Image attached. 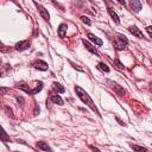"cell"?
<instances>
[{
  "mask_svg": "<svg viewBox=\"0 0 152 152\" xmlns=\"http://www.w3.org/2000/svg\"><path fill=\"white\" fill-rule=\"evenodd\" d=\"M75 91H76V95L78 96V99L80 100H82V102H84L93 112H95L99 116H101V114H100V112H99V109H97V107L95 106V103H94V101L91 100V97L88 95V93L84 90V89H82L80 86H75Z\"/></svg>",
  "mask_w": 152,
  "mask_h": 152,
  "instance_id": "1",
  "label": "cell"
},
{
  "mask_svg": "<svg viewBox=\"0 0 152 152\" xmlns=\"http://www.w3.org/2000/svg\"><path fill=\"white\" fill-rule=\"evenodd\" d=\"M17 87H18L19 89L24 90L25 93H27L28 95H34V94H37L38 91L42 90V88H43V83H42V82H38V84H37V87H36L34 89H31L25 82H19V83H17Z\"/></svg>",
  "mask_w": 152,
  "mask_h": 152,
  "instance_id": "2",
  "label": "cell"
},
{
  "mask_svg": "<svg viewBox=\"0 0 152 152\" xmlns=\"http://www.w3.org/2000/svg\"><path fill=\"white\" fill-rule=\"evenodd\" d=\"M128 45V39L126 36L124 34H116V38L114 39V48L118 50V51H121L124 50L126 46Z\"/></svg>",
  "mask_w": 152,
  "mask_h": 152,
  "instance_id": "3",
  "label": "cell"
},
{
  "mask_svg": "<svg viewBox=\"0 0 152 152\" xmlns=\"http://www.w3.org/2000/svg\"><path fill=\"white\" fill-rule=\"evenodd\" d=\"M33 4L37 6V8H38V11H39L40 15L43 17V19H44V20H46V21H49V20H50V14H49L48 10H46L45 7H43L40 4H38V2H33Z\"/></svg>",
  "mask_w": 152,
  "mask_h": 152,
  "instance_id": "4",
  "label": "cell"
},
{
  "mask_svg": "<svg viewBox=\"0 0 152 152\" xmlns=\"http://www.w3.org/2000/svg\"><path fill=\"white\" fill-rule=\"evenodd\" d=\"M14 48L18 51H24V50H26V49L30 48V40H21L19 43H17Z\"/></svg>",
  "mask_w": 152,
  "mask_h": 152,
  "instance_id": "5",
  "label": "cell"
},
{
  "mask_svg": "<svg viewBox=\"0 0 152 152\" xmlns=\"http://www.w3.org/2000/svg\"><path fill=\"white\" fill-rule=\"evenodd\" d=\"M33 66H34L36 69H38V70H42V71L48 70V63L44 62V61H42V59L36 61V62L33 63Z\"/></svg>",
  "mask_w": 152,
  "mask_h": 152,
  "instance_id": "6",
  "label": "cell"
},
{
  "mask_svg": "<svg viewBox=\"0 0 152 152\" xmlns=\"http://www.w3.org/2000/svg\"><path fill=\"white\" fill-rule=\"evenodd\" d=\"M128 31H129L133 36H135V37H138V38H141V39L145 38L144 34H142V32L140 31V28H138L137 26H129V27H128Z\"/></svg>",
  "mask_w": 152,
  "mask_h": 152,
  "instance_id": "7",
  "label": "cell"
},
{
  "mask_svg": "<svg viewBox=\"0 0 152 152\" xmlns=\"http://www.w3.org/2000/svg\"><path fill=\"white\" fill-rule=\"evenodd\" d=\"M109 84H110V87L116 91V94L118 95H124L126 91H125V89L121 87V86H119L118 83H115V82H109Z\"/></svg>",
  "mask_w": 152,
  "mask_h": 152,
  "instance_id": "8",
  "label": "cell"
},
{
  "mask_svg": "<svg viewBox=\"0 0 152 152\" xmlns=\"http://www.w3.org/2000/svg\"><path fill=\"white\" fill-rule=\"evenodd\" d=\"M87 37H88L93 43H95V44H96V45H99V46H101V45L103 44V42H102L100 38H97L95 34H93V33H90V32H88V33H87Z\"/></svg>",
  "mask_w": 152,
  "mask_h": 152,
  "instance_id": "9",
  "label": "cell"
},
{
  "mask_svg": "<svg viewBox=\"0 0 152 152\" xmlns=\"http://www.w3.org/2000/svg\"><path fill=\"white\" fill-rule=\"evenodd\" d=\"M82 43H83V45L86 46V49H87L89 52H91V53H94V55L99 56V52H97V50H96V49H95V48H94L91 44H89V43H88L86 39H83V40H82Z\"/></svg>",
  "mask_w": 152,
  "mask_h": 152,
  "instance_id": "10",
  "label": "cell"
},
{
  "mask_svg": "<svg viewBox=\"0 0 152 152\" xmlns=\"http://www.w3.org/2000/svg\"><path fill=\"white\" fill-rule=\"evenodd\" d=\"M37 147L38 148H40V150H43V151H46V152H52V148L48 145V142H44V141H38L37 144Z\"/></svg>",
  "mask_w": 152,
  "mask_h": 152,
  "instance_id": "11",
  "label": "cell"
},
{
  "mask_svg": "<svg viewBox=\"0 0 152 152\" xmlns=\"http://www.w3.org/2000/svg\"><path fill=\"white\" fill-rule=\"evenodd\" d=\"M66 28H68L66 24H61L59 25V27H58V36H59V38H64L65 37Z\"/></svg>",
  "mask_w": 152,
  "mask_h": 152,
  "instance_id": "12",
  "label": "cell"
},
{
  "mask_svg": "<svg viewBox=\"0 0 152 152\" xmlns=\"http://www.w3.org/2000/svg\"><path fill=\"white\" fill-rule=\"evenodd\" d=\"M0 140L1 141H4V142H8L10 141V137H8V134L6 133V131L0 126Z\"/></svg>",
  "mask_w": 152,
  "mask_h": 152,
  "instance_id": "13",
  "label": "cell"
},
{
  "mask_svg": "<svg viewBox=\"0 0 152 152\" xmlns=\"http://www.w3.org/2000/svg\"><path fill=\"white\" fill-rule=\"evenodd\" d=\"M129 4H131V7H132L135 12H139V11L141 10V7H142L141 2H140V1H138V0H133V1H131Z\"/></svg>",
  "mask_w": 152,
  "mask_h": 152,
  "instance_id": "14",
  "label": "cell"
},
{
  "mask_svg": "<svg viewBox=\"0 0 152 152\" xmlns=\"http://www.w3.org/2000/svg\"><path fill=\"white\" fill-rule=\"evenodd\" d=\"M50 100H51L53 103H57V104H61V106L64 103V101L62 100V97H61L59 95H51Z\"/></svg>",
  "mask_w": 152,
  "mask_h": 152,
  "instance_id": "15",
  "label": "cell"
},
{
  "mask_svg": "<svg viewBox=\"0 0 152 152\" xmlns=\"http://www.w3.org/2000/svg\"><path fill=\"white\" fill-rule=\"evenodd\" d=\"M108 13H109V15L112 17V19H113V20H114V21H115L116 24H119V23H120L119 15H118V14H116V13H115V12H114V11H113L112 8H108Z\"/></svg>",
  "mask_w": 152,
  "mask_h": 152,
  "instance_id": "16",
  "label": "cell"
},
{
  "mask_svg": "<svg viewBox=\"0 0 152 152\" xmlns=\"http://www.w3.org/2000/svg\"><path fill=\"white\" fill-rule=\"evenodd\" d=\"M131 147L135 151V152H147V148L144 146H139V145H131Z\"/></svg>",
  "mask_w": 152,
  "mask_h": 152,
  "instance_id": "17",
  "label": "cell"
},
{
  "mask_svg": "<svg viewBox=\"0 0 152 152\" xmlns=\"http://www.w3.org/2000/svg\"><path fill=\"white\" fill-rule=\"evenodd\" d=\"M97 68H99L100 70L104 71V72H109V68H108V66H107V64H104L103 62H100V63L97 64Z\"/></svg>",
  "mask_w": 152,
  "mask_h": 152,
  "instance_id": "18",
  "label": "cell"
},
{
  "mask_svg": "<svg viewBox=\"0 0 152 152\" xmlns=\"http://www.w3.org/2000/svg\"><path fill=\"white\" fill-rule=\"evenodd\" d=\"M52 86H53V88H55L57 91H59V93H64V91H65V88L62 87V84H59V83H57V82H55Z\"/></svg>",
  "mask_w": 152,
  "mask_h": 152,
  "instance_id": "19",
  "label": "cell"
},
{
  "mask_svg": "<svg viewBox=\"0 0 152 152\" xmlns=\"http://www.w3.org/2000/svg\"><path fill=\"white\" fill-rule=\"evenodd\" d=\"M8 91H10V88H7V87H0V95H5Z\"/></svg>",
  "mask_w": 152,
  "mask_h": 152,
  "instance_id": "20",
  "label": "cell"
},
{
  "mask_svg": "<svg viewBox=\"0 0 152 152\" xmlns=\"http://www.w3.org/2000/svg\"><path fill=\"white\" fill-rule=\"evenodd\" d=\"M81 20H82L84 24H87L88 26L90 25V20H89V18H88V17H86V15H82V17H81Z\"/></svg>",
  "mask_w": 152,
  "mask_h": 152,
  "instance_id": "21",
  "label": "cell"
},
{
  "mask_svg": "<svg viewBox=\"0 0 152 152\" xmlns=\"http://www.w3.org/2000/svg\"><path fill=\"white\" fill-rule=\"evenodd\" d=\"M114 63L118 65V68H119V69H124V65L120 63V61H119V59H115V61H114Z\"/></svg>",
  "mask_w": 152,
  "mask_h": 152,
  "instance_id": "22",
  "label": "cell"
},
{
  "mask_svg": "<svg viewBox=\"0 0 152 152\" xmlns=\"http://www.w3.org/2000/svg\"><path fill=\"white\" fill-rule=\"evenodd\" d=\"M15 99H17V101H18V102H20V104H21V106L24 104V99H23L21 96H15Z\"/></svg>",
  "mask_w": 152,
  "mask_h": 152,
  "instance_id": "23",
  "label": "cell"
},
{
  "mask_svg": "<svg viewBox=\"0 0 152 152\" xmlns=\"http://www.w3.org/2000/svg\"><path fill=\"white\" fill-rule=\"evenodd\" d=\"M0 51H2V52H6L7 51V49H6V46L0 42Z\"/></svg>",
  "mask_w": 152,
  "mask_h": 152,
  "instance_id": "24",
  "label": "cell"
},
{
  "mask_svg": "<svg viewBox=\"0 0 152 152\" xmlns=\"http://www.w3.org/2000/svg\"><path fill=\"white\" fill-rule=\"evenodd\" d=\"M90 150H91L93 152H101L99 148H96V147H94V146H90Z\"/></svg>",
  "mask_w": 152,
  "mask_h": 152,
  "instance_id": "25",
  "label": "cell"
},
{
  "mask_svg": "<svg viewBox=\"0 0 152 152\" xmlns=\"http://www.w3.org/2000/svg\"><path fill=\"white\" fill-rule=\"evenodd\" d=\"M151 28H152L151 26H147V27H146V31H147V33H148V36H151Z\"/></svg>",
  "mask_w": 152,
  "mask_h": 152,
  "instance_id": "26",
  "label": "cell"
},
{
  "mask_svg": "<svg viewBox=\"0 0 152 152\" xmlns=\"http://www.w3.org/2000/svg\"><path fill=\"white\" fill-rule=\"evenodd\" d=\"M39 113V107L38 106H36V109H34V115H37Z\"/></svg>",
  "mask_w": 152,
  "mask_h": 152,
  "instance_id": "27",
  "label": "cell"
}]
</instances>
